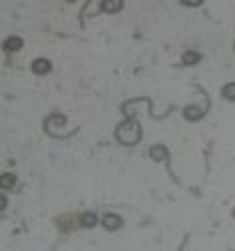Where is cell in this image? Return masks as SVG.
<instances>
[{"label":"cell","instance_id":"obj_5","mask_svg":"<svg viewBox=\"0 0 235 251\" xmlns=\"http://www.w3.org/2000/svg\"><path fill=\"white\" fill-rule=\"evenodd\" d=\"M79 223H81L83 227H95V225H97V215L91 213V211H84V213H81V217H79Z\"/></svg>","mask_w":235,"mask_h":251},{"label":"cell","instance_id":"obj_12","mask_svg":"<svg viewBox=\"0 0 235 251\" xmlns=\"http://www.w3.org/2000/svg\"><path fill=\"white\" fill-rule=\"evenodd\" d=\"M233 217H235V209H233Z\"/></svg>","mask_w":235,"mask_h":251},{"label":"cell","instance_id":"obj_2","mask_svg":"<svg viewBox=\"0 0 235 251\" xmlns=\"http://www.w3.org/2000/svg\"><path fill=\"white\" fill-rule=\"evenodd\" d=\"M102 225H105V229H109V231H115L123 225V219L115 213H107L105 217H102Z\"/></svg>","mask_w":235,"mask_h":251},{"label":"cell","instance_id":"obj_3","mask_svg":"<svg viewBox=\"0 0 235 251\" xmlns=\"http://www.w3.org/2000/svg\"><path fill=\"white\" fill-rule=\"evenodd\" d=\"M49 70H50V61H47V58H36L33 63V72H36V75H47Z\"/></svg>","mask_w":235,"mask_h":251},{"label":"cell","instance_id":"obj_4","mask_svg":"<svg viewBox=\"0 0 235 251\" xmlns=\"http://www.w3.org/2000/svg\"><path fill=\"white\" fill-rule=\"evenodd\" d=\"M4 49H6L8 52L20 50V49H22V38H18V36H8V38L4 40Z\"/></svg>","mask_w":235,"mask_h":251},{"label":"cell","instance_id":"obj_9","mask_svg":"<svg viewBox=\"0 0 235 251\" xmlns=\"http://www.w3.org/2000/svg\"><path fill=\"white\" fill-rule=\"evenodd\" d=\"M199 52H195V50H187L185 54H183V65H187V67H191V65H197L199 63Z\"/></svg>","mask_w":235,"mask_h":251},{"label":"cell","instance_id":"obj_11","mask_svg":"<svg viewBox=\"0 0 235 251\" xmlns=\"http://www.w3.org/2000/svg\"><path fill=\"white\" fill-rule=\"evenodd\" d=\"M221 95H223L227 100H235V83L225 84V86H223V91H221Z\"/></svg>","mask_w":235,"mask_h":251},{"label":"cell","instance_id":"obj_7","mask_svg":"<svg viewBox=\"0 0 235 251\" xmlns=\"http://www.w3.org/2000/svg\"><path fill=\"white\" fill-rule=\"evenodd\" d=\"M185 117L189 121H199L201 117H203V109H199V107H187L185 109Z\"/></svg>","mask_w":235,"mask_h":251},{"label":"cell","instance_id":"obj_6","mask_svg":"<svg viewBox=\"0 0 235 251\" xmlns=\"http://www.w3.org/2000/svg\"><path fill=\"white\" fill-rule=\"evenodd\" d=\"M151 157H153L155 161H163V159H167L165 147H163V145H153V147H151Z\"/></svg>","mask_w":235,"mask_h":251},{"label":"cell","instance_id":"obj_1","mask_svg":"<svg viewBox=\"0 0 235 251\" xmlns=\"http://www.w3.org/2000/svg\"><path fill=\"white\" fill-rule=\"evenodd\" d=\"M117 139H119L123 145H135L141 139V127L137 121L129 119L125 123H121L117 127Z\"/></svg>","mask_w":235,"mask_h":251},{"label":"cell","instance_id":"obj_8","mask_svg":"<svg viewBox=\"0 0 235 251\" xmlns=\"http://www.w3.org/2000/svg\"><path fill=\"white\" fill-rule=\"evenodd\" d=\"M14 185H17V177H14L12 173H4L2 177H0V187L2 189H10Z\"/></svg>","mask_w":235,"mask_h":251},{"label":"cell","instance_id":"obj_10","mask_svg":"<svg viewBox=\"0 0 235 251\" xmlns=\"http://www.w3.org/2000/svg\"><path fill=\"white\" fill-rule=\"evenodd\" d=\"M121 8H123L121 0H107V2H102V10H105V12H117Z\"/></svg>","mask_w":235,"mask_h":251}]
</instances>
